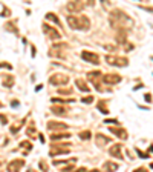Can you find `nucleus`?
Returning a JSON list of instances; mask_svg holds the SVG:
<instances>
[{
	"label": "nucleus",
	"instance_id": "1",
	"mask_svg": "<svg viewBox=\"0 0 153 172\" xmlns=\"http://www.w3.org/2000/svg\"><path fill=\"white\" fill-rule=\"evenodd\" d=\"M68 25L71 26L72 29H89V19L86 16H81V17H76V16H68Z\"/></svg>",
	"mask_w": 153,
	"mask_h": 172
},
{
	"label": "nucleus",
	"instance_id": "2",
	"mask_svg": "<svg viewBox=\"0 0 153 172\" xmlns=\"http://www.w3.org/2000/svg\"><path fill=\"white\" fill-rule=\"evenodd\" d=\"M68 82H69V75H66V74H54V75H51V78H49V83L55 85V86L66 85Z\"/></svg>",
	"mask_w": 153,
	"mask_h": 172
},
{
	"label": "nucleus",
	"instance_id": "3",
	"mask_svg": "<svg viewBox=\"0 0 153 172\" xmlns=\"http://www.w3.org/2000/svg\"><path fill=\"white\" fill-rule=\"evenodd\" d=\"M87 75H89V77H87V78H89V82H92V83H94V86H95L100 92L103 91V88H101V83H100V80H103V75H101V72H100V71L89 72Z\"/></svg>",
	"mask_w": 153,
	"mask_h": 172
},
{
	"label": "nucleus",
	"instance_id": "4",
	"mask_svg": "<svg viewBox=\"0 0 153 172\" xmlns=\"http://www.w3.org/2000/svg\"><path fill=\"white\" fill-rule=\"evenodd\" d=\"M43 32H45L49 38H52V40H60V38H61L60 32H58L55 28H52V26H49L48 23L43 25Z\"/></svg>",
	"mask_w": 153,
	"mask_h": 172
},
{
	"label": "nucleus",
	"instance_id": "5",
	"mask_svg": "<svg viewBox=\"0 0 153 172\" xmlns=\"http://www.w3.org/2000/svg\"><path fill=\"white\" fill-rule=\"evenodd\" d=\"M106 62L109 65H112V66H126L127 63H129V60H127L126 57H113V56H107Z\"/></svg>",
	"mask_w": 153,
	"mask_h": 172
},
{
	"label": "nucleus",
	"instance_id": "6",
	"mask_svg": "<svg viewBox=\"0 0 153 172\" xmlns=\"http://www.w3.org/2000/svg\"><path fill=\"white\" fill-rule=\"evenodd\" d=\"M23 166H25V160L19 158V160H12V161H9L8 166H6V170H8V172H19Z\"/></svg>",
	"mask_w": 153,
	"mask_h": 172
},
{
	"label": "nucleus",
	"instance_id": "7",
	"mask_svg": "<svg viewBox=\"0 0 153 172\" xmlns=\"http://www.w3.org/2000/svg\"><path fill=\"white\" fill-rule=\"evenodd\" d=\"M81 59L89 62V63H92V65H98L100 63V57L97 54H94V52H89V51H83L81 52Z\"/></svg>",
	"mask_w": 153,
	"mask_h": 172
},
{
	"label": "nucleus",
	"instance_id": "8",
	"mask_svg": "<svg viewBox=\"0 0 153 172\" xmlns=\"http://www.w3.org/2000/svg\"><path fill=\"white\" fill-rule=\"evenodd\" d=\"M103 82L107 85H117L121 82V77L117 74H106V75H103Z\"/></svg>",
	"mask_w": 153,
	"mask_h": 172
},
{
	"label": "nucleus",
	"instance_id": "9",
	"mask_svg": "<svg viewBox=\"0 0 153 172\" xmlns=\"http://www.w3.org/2000/svg\"><path fill=\"white\" fill-rule=\"evenodd\" d=\"M71 149H69V146L68 144H65V146H52L51 148V151H49V154L51 155H60V154H68Z\"/></svg>",
	"mask_w": 153,
	"mask_h": 172
},
{
	"label": "nucleus",
	"instance_id": "10",
	"mask_svg": "<svg viewBox=\"0 0 153 172\" xmlns=\"http://www.w3.org/2000/svg\"><path fill=\"white\" fill-rule=\"evenodd\" d=\"M83 8H84V3H80V2H69V3H68V11L71 12V14L80 12Z\"/></svg>",
	"mask_w": 153,
	"mask_h": 172
},
{
	"label": "nucleus",
	"instance_id": "11",
	"mask_svg": "<svg viewBox=\"0 0 153 172\" xmlns=\"http://www.w3.org/2000/svg\"><path fill=\"white\" fill-rule=\"evenodd\" d=\"M121 149H123V146H121V144H113V146L109 149V154H110L112 157H117L118 160H123V154H121Z\"/></svg>",
	"mask_w": 153,
	"mask_h": 172
},
{
	"label": "nucleus",
	"instance_id": "12",
	"mask_svg": "<svg viewBox=\"0 0 153 172\" xmlns=\"http://www.w3.org/2000/svg\"><path fill=\"white\" fill-rule=\"evenodd\" d=\"M48 128L51 131H65L68 129V125L61 123V122H48Z\"/></svg>",
	"mask_w": 153,
	"mask_h": 172
},
{
	"label": "nucleus",
	"instance_id": "13",
	"mask_svg": "<svg viewBox=\"0 0 153 172\" xmlns=\"http://www.w3.org/2000/svg\"><path fill=\"white\" fill-rule=\"evenodd\" d=\"M109 141H110V138L106 137V135H103V134H97L95 135V143H97L98 148H104Z\"/></svg>",
	"mask_w": 153,
	"mask_h": 172
},
{
	"label": "nucleus",
	"instance_id": "14",
	"mask_svg": "<svg viewBox=\"0 0 153 172\" xmlns=\"http://www.w3.org/2000/svg\"><path fill=\"white\" fill-rule=\"evenodd\" d=\"M75 85H76V88H78L80 91H83V92H89V91H91V88H89V86L86 85V82L81 80V78H76Z\"/></svg>",
	"mask_w": 153,
	"mask_h": 172
},
{
	"label": "nucleus",
	"instance_id": "15",
	"mask_svg": "<svg viewBox=\"0 0 153 172\" xmlns=\"http://www.w3.org/2000/svg\"><path fill=\"white\" fill-rule=\"evenodd\" d=\"M110 132H112V134H115V135H118V137H120V138H123V140H126V138H127V132H126L124 129L110 128Z\"/></svg>",
	"mask_w": 153,
	"mask_h": 172
},
{
	"label": "nucleus",
	"instance_id": "16",
	"mask_svg": "<svg viewBox=\"0 0 153 172\" xmlns=\"http://www.w3.org/2000/svg\"><path fill=\"white\" fill-rule=\"evenodd\" d=\"M52 114H55V115H66L68 114V109L66 108H63V106H52Z\"/></svg>",
	"mask_w": 153,
	"mask_h": 172
},
{
	"label": "nucleus",
	"instance_id": "17",
	"mask_svg": "<svg viewBox=\"0 0 153 172\" xmlns=\"http://www.w3.org/2000/svg\"><path fill=\"white\" fill-rule=\"evenodd\" d=\"M104 169H106L107 172H113V170L118 169V164H117V163H112V161H106V163H104Z\"/></svg>",
	"mask_w": 153,
	"mask_h": 172
},
{
	"label": "nucleus",
	"instance_id": "18",
	"mask_svg": "<svg viewBox=\"0 0 153 172\" xmlns=\"http://www.w3.org/2000/svg\"><path fill=\"white\" fill-rule=\"evenodd\" d=\"M69 137H71L69 134H57V132H55V134H52V135H51V140H52V141H57V140L69 138Z\"/></svg>",
	"mask_w": 153,
	"mask_h": 172
},
{
	"label": "nucleus",
	"instance_id": "19",
	"mask_svg": "<svg viewBox=\"0 0 153 172\" xmlns=\"http://www.w3.org/2000/svg\"><path fill=\"white\" fill-rule=\"evenodd\" d=\"M12 85H14V78H12L11 75H8V77L3 78V86H6V88H12Z\"/></svg>",
	"mask_w": 153,
	"mask_h": 172
},
{
	"label": "nucleus",
	"instance_id": "20",
	"mask_svg": "<svg viewBox=\"0 0 153 172\" xmlns=\"http://www.w3.org/2000/svg\"><path fill=\"white\" fill-rule=\"evenodd\" d=\"M5 29H6V31H9V32H14V34H17V35H19V29H16V28H14V23H6V25H5Z\"/></svg>",
	"mask_w": 153,
	"mask_h": 172
},
{
	"label": "nucleus",
	"instance_id": "21",
	"mask_svg": "<svg viewBox=\"0 0 153 172\" xmlns=\"http://www.w3.org/2000/svg\"><path fill=\"white\" fill-rule=\"evenodd\" d=\"M46 19H48V20H52V22H54V23H57V25H60L58 17H57V16H54L52 12H48V14H46Z\"/></svg>",
	"mask_w": 153,
	"mask_h": 172
},
{
	"label": "nucleus",
	"instance_id": "22",
	"mask_svg": "<svg viewBox=\"0 0 153 172\" xmlns=\"http://www.w3.org/2000/svg\"><path fill=\"white\" fill-rule=\"evenodd\" d=\"M80 137L81 140H89L92 137V134H91V131H84V132H80Z\"/></svg>",
	"mask_w": 153,
	"mask_h": 172
},
{
	"label": "nucleus",
	"instance_id": "23",
	"mask_svg": "<svg viewBox=\"0 0 153 172\" xmlns=\"http://www.w3.org/2000/svg\"><path fill=\"white\" fill-rule=\"evenodd\" d=\"M19 146L20 148H26V149H32V143L31 141H22Z\"/></svg>",
	"mask_w": 153,
	"mask_h": 172
},
{
	"label": "nucleus",
	"instance_id": "24",
	"mask_svg": "<svg viewBox=\"0 0 153 172\" xmlns=\"http://www.w3.org/2000/svg\"><path fill=\"white\" fill-rule=\"evenodd\" d=\"M98 109H100L101 112H103V114H107V112H109V111H107V108H106V104H104L103 101H100V103H98Z\"/></svg>",
	"mask_w": 153,
	"mask_h": 172
},
{
	"label": "nucleus",
	"instance_id": "25",
	"mask_svg": "<svg viewBox=\"0 0 153 172\" xmlns=\"http://www.w3.org/2000/svg\"><path fill=\"white\" fill-rule=\"evenodd\" d=\"M94 100H95V98H94L92 95H87V97H84V98H81V101H83V103H86V104H89V103H92Z\"/></svg>",
	"mask_w": 153,
	"mask_h": 172
},
{
	"label": "nucleus",
	"instance_id": "26",
	"mask_svg": "<svg viewBox=\"0 0 153 172\" xmlns=\"http://www.w3.org/2000/svg\"><path fill=\"white\" fill-rule=\"evenodd\" d=\"M40 169H42L43 172H48V170H49V167H48V164H46V161H43V160L40 161Z\"/></svg>",
	"mask_w": 153,
	"mask_h": 172
},
{
	"label": "nucleus",
	"instance_id": "27",
	"mask_svg": "<svg viewBox=\"0 0 153 172\" xmlns=\"http://www.w3.org/2000/svg\"><path fill=\"white\" fill-rule=\"evenodd\" d=\"M2 12H3V14H2L3 17H9V16H11V11H9L8 8H5V6L2 8Z\"/></svg>",
	"mask_w": 153,
	"mask_h": 172
},
{
	"label": "nucleus",
	"instance_id": "28",
	"mask_svg": "<svg viewBox=\"0 0 153 172\" xmlns=\"http://www.w3.org/2000/svg\"><path fill=\"white\" fill-rule=\"evenodd\" d=\"M35 134V128H34V125L31 123V126L28 128V135H34Z\"/></svg>",
	"mask_w": 153,
	"mask_h": 172
},
{
	"label": "nucleus",
	"instance_id": "29",
	"mask_svg": "<svg viewBox=\"0 0 153 172\" xmlns=\"http://www.w3.org/2000/svg\"><path fill=\"white\" fill-rule=\"evenodd\" d=\"M60 94H72V89H60Z\"/></svg>",
	"mask_w": 153,
	"mask_h": 172
},
{
	"label": "nucleus",
	"instance_id": "30",
	"mask_svg": "<svg viewBox=\"0 0 153 172\" xmlns=\"http://www.w3.org/2000/svg\"><path fill=\"white\" fill-rule=\"evenodd\" d=\"M133 172H147V169H146V167H139V169H136V170H133Z\"/></svg>",
	"mask_w": 153,
	"mask_h": 172
},
{
	"label": "nucleus",
	"instance_id": "31",
	"mask_svg": "<svg viewBox=\"0 0 153 172\" xmlns=\"http://www.w3.org/2000/svg\"><path fill=\"white\" fill-rule=\"evenodd\" d=\"M6 122H8V120H6V117H5V115H2V123H3V125H6Z\"/></svg>",
	"mask_w": 153,
	"mask_h": 172
},
{
	"label": "nucleus",
	"instance_id": "32",
	"mask_svg": "<svg viewBox=\"0 0 153 172\" xmlns=\"http://www.w3.org/2000/svg\"><path fill=\"white\" fill-rule=\"evenodd\" d=\"M2 66H3V68H8V69H11V65H6V63H2Z\"/></svg>",
	"mask_w": 153,
	"mask_h": 172
},
{
	"label": "nucleus",
	"instance_id": "33",
	"mask_svg": "<svg viewBox=\"0 0 153 172\" xmlns=\"http://www.w3.org/2000/svg\"><path fill=\"white\" fill-rule=\"evenodd\" d=\"M150 98H152V97H150V94H146V100H147V101H152Z\"/></svg>",
	"mask_w": 153,
	"mask_h": 172
},
{
	"label": "nucleus",
	"instance_id": "34",
	"mask_svg": "<svg viewBox=\"0 0 153 172\" xmlns=\"http://www.w3.org/2000/svg\"><path fill=\"white\" fill-rule=\"evenodd\" d=\"M91 172H100V170H98V169H94V170H91Z\"/></svg>",
	"mask_w": 153,
	"mask_h": 172
},
{
	"label": "nucleus",
	"instance_id": "35",
	"mask_svg": "<svg viewBox=\"0 0 153 172\" xmlns=\"http://www.w3.org/2000/svg\"><path fill=\"white\" fill-rule=\"evenodd\" d=\"M150 152H153V146H150Z\"/></svg>",
	"mask_w": 153,
	"mask_h": 172
},
{
	"label": "nucleus",
	"instance_id": "36",
	"mask_svg": "<svg viewBox=\"0 0 153 172\" xmlns=\"http://www.w3.org/2000/svg\"><path fill=\"white\" fill-rule=\"evenodd\" d=\"M28 172H35V170H32V169H29V170H28Z\"/></svg>",
	"mask_w": 153,
	"mask_h": 172
}]
</instances>
